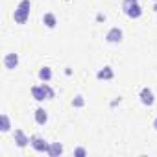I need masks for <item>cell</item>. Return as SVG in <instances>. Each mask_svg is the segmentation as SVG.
I'll list each match as a JSON object with an SVG mask.
<instances>
[{
	"label": "cell",
	"mask_w": 157,
	"mask_h": 157,
	"mask_svg": "<svg viewBox=\"0 0 157 157\" xmlns=\"http://www.w3.org/2000/svg\"><path fill=\"white\" fill-rule=\"evenodd\" d=\"M30 10H32V2L30 0H21L15 13H13V19L17 24H26L28 17H30Z\"/></svg>",
	"instance_id": "obj_1"
},
{
	"label": "cell",
	"mask_w": 157,
	"mask_h": 157,
	"mask_svg": "<svg viewBox=\"0 0 157 157\" xmlns=\"http://www.w3.org/2000/svg\"><path fill=\"white\" fill-rule=\"evenodd\" d=\"M122 10L129 19H139L142 15V8L139 4V0H124L122 2Z\"/></svg>",
	"instance_id": "obj_2"
},
{
	"label": "cell",
	"mask_w": 157,
	"mask_h": 157,
	"mask_svg": "<svg viewBox=\"0 0 157 157\" xmlns=\"http://www.w3.org/2000/svg\"><path fill=\"white\" fill-rule=\"evenodd\" d=\"M30 144H32V148L37 151V153H46L48 151V142L43 139V137H39V135H32L30 137Z\"/></svg>",
	"instance_id": "obj_3"
},
{
	"label": "cell",
	"mask_w": 157,
	"mask_h": 157,
	"mask_svg": "<svg viewBox=\"0 0 157 157\" xmlns=\"http://www.w3.org/2000/svg\"><path fill=\"white\" fill-rule=\"evenodd\" d=\"M139 98H140V102H142V105H146V107H150V105H153V102H155V96H153V91H151L150 87H142V89H140V94H139Z\"/></svg>",
	"instance_id": "obj_4"
},
{
	"label": "cell",
	"mask_w": 157,
	"mask_h": 157,
	"mask_svg": "<svg viewBox=\"0 0 157 157\" xmlns=\"http://www.w3.org/2000/svg\"><path fill=\"white\" fill-rule=\"evenodd\" d=\"M122 30L120 28H111L109 32H107V35H105V41L107 43H111V44H117V43H120L122 41Z\"/></svg>",
	"instance_id": "obj_5"
},
{
	"label": "cell",
	"mask_w": 157,
	"mask_h": 157,
	"mask_svg": "<svg viewBox=\"0 0 157 157\" xmlns=\"http://www.w3.org/2000/svg\"><path fill=\"white\" fill-rule=\"evenodd\" d=\"M17 65H19V54L10 52V54H6V56H4V67H6L8 70L17 68Z\"/></svg>",
	"instance_id": "obj_6"
},
{
	"label": "cell",
	"mask_w": 157,
	"mask_h": 157,
	"mask_svg": "<svg viewBox=\"0 0 157 157\" xmlns=\"http://www.w3.org/2000/svg\"><path fill=\"white\" fill-rule=\"evenodd\" d=\"M13 137H15V144L19 148H26L30 144V137H26V133L22 129H15V135Z\"/></svg>",
	"instance_id": "obj_7"
},
{
	"label": "cell",
	"mask_w": 157,
	"mask_h": 157,
	"mask_svg": "<svg viewBox=\"0 0 157 157\" xmlns=\"http://www.w3.org/2000/svg\"><path fill=\"white\" fill-rule=\"evenodd\" d=\"M96 78H98V80H104V82H109V80L115 78V72H113L111 67H104V68H100L96 72Z\"/></svg>",
	"instance_id": "obj_8"
},
{
	"label": "cell",
	"mask_w": 157,
	"mask_h": 157,
	"mask_svg": "<svg viewBox=\"0 0 157 157\" xmlns=\"http://www.w3.org/2000/svg\"><path fill=\"white\" fill-rule=\"evenodd\" d=\"M32 96H33V100H37V102L48 100V98H46V91H44L43 85H33V87H32Z\"/></svg>",
	"instance_id": "obj_9"
},
{
	"label": "cell",
	"mask_w": 157,
	"mask_h": 157,
	"mask_svg": "<svg viewBox=\"0 0 157 157\" xmlns=\"http://www.w3.org/2000/svg\"><path fill=\"white\" fill-rule=\"evenodd\" d=\"M46 153H48L50 157H59V155L63 153V144H61V142H50Z\"/></svg>",
	"instance_id": "obj_10"
},
{
	"label": "cell",
	"mask_w": 157,
	"mask_h": 157,
	"mask_svg": "<svg viewBox=\"0 0 157 157\" xmlns=\"http://www.w3.org/2000/svg\"><path fill=\"white\" fill-rule=\"evenodd\" d=\"M35 122H37L39 126H44V124L48 122V113H46L43 107H37V109H35Z\"/></svg>",
	"instance_id": "obj_11"
},
{
	"label": "cell",
	"mask_w": 157,
	"mask_h": 157,
	"mask_svg": "<svg viewBox=\"0 0 157 157\" xmlns=\"http://www.w3.org/2000/svg\"><path fill=\"white\" fill-rule=\"evenodd\" d=\"M43 24H44L46 28L54 30V28H56V24H57L56 15H54V13H44V15H43Z\"/></svg>",
	"instance_id": "obj_12"
},
{
	"label": "cell",
	"mask_w": 157,
	"mask_h": 157,
	"mask_svg": "<svg viewBox=\"0 0 157 157\" xmlns=\"http://www.w3.org/2000/svg\"><path fill=\"white\" fill-rule=\"evenodd\" d=\"M10 128H11L10 117H8L6 113H2V115H0V131H2V133H8V131H10Z\"/></svg>",
	"instance_id": "obj_13"
},
{
	"label": "cell",
	"mask_w": 157,
	"mask_h": 157,
	"mask_svg": "<svg viewBox=\"0 0 157 157\" xmlns=\"http://www.w3.org/2000/svg\"><path fill=\"white\" fill-rule=\"evenodd\" d=\"M39 80L41 82H50L52 80V68L50 67H43L39 70Z\"/></svg>",
	"instance_id": "obj_14"
},
{
	"label": "cell",
	"mask_w": 157,
	"mask_h": 157,
	"mask_svg": "<svg viewBox=\"0 0 157 157\" xmlns=\"http://www.w3.org/2000/svg\"><path fill=\"white\" fill-rule=\"evenodd\" d=\"M72 105H74V107H83V105H85V98H83L82 94H78V96L72 100Z\"/></svg>",
	"instance_id": "obj_15"
},
{
	"label": "cell",
	"mask_w": 157,
	"mask_h": 157,
	"mask_svg": "<svg viewBox=\"0 0 157 157\" xmlns=\"http://www.w3.org/2000/svg\"><path fill=\"white\" fill-rule=\"evenodd\" d=\"M43 87H44V91H46V98H48V100H52V98L56 96V93H54V89H52V87H50V85H48L46 82L43 83Z\"/></svg>",
	"instance_id": "obj_16"
},
{
	"label": "cell",
	"mask_w": 157,
	"mask_h": 157,
	"mask_svg": "<svg viewBox=\"0 0 157 157\" xmlns=\"http://www.w3.org/2000/svg\"><path fill=\"white\" fill-rule=\"evenodd\" d=\"M74 155H76V157H85V155H87V150L80 146V148H76V150H74Z\"/></svg>",
	"instance_id": "obj_17"
},
{
	"label": "cell",
	"mask_w": 157,
	"mask_h": 157,
	"mask_svg": "<svg viewBox=\"0 0 157 157\" xmlns=\"http://www.w3.org/2000/svg\"><path fill=\"white\" fill-rule=\"evenodd\" d=\"M153 129L157 131V117H155V120H153Z\"/></svg>",
	"instance_id": "obj_18"
},
{
	"label": "cell",
	"mask_w": 157,
	"mask_h": 157,
	"mask_svg": "<svg viewBox=\"0 0 157 157\" xmlns=\"http://www.w3.org/2000/svg\"><path fill=\"white\" fill-rule=\"evenodd\" d=\"M153 2H157V0H153Z\"/></svg>",
	"instance_id": "obj_19"
}]
</instances>
